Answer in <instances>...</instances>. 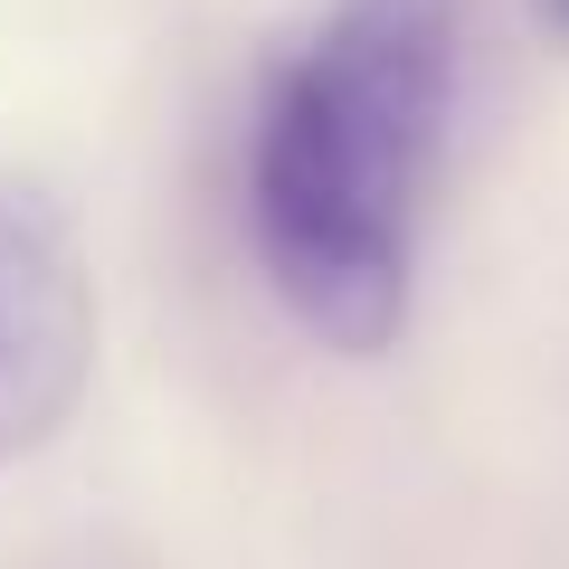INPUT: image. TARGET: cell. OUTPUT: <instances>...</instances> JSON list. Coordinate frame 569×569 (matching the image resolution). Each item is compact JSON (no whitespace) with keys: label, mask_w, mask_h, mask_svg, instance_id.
<instances>
[{"label":"cell","mask_w":569,"mask_h":569,"mask_svg":"<svg viewBox=\"0 0 569 569\" xmlns=\"http://www.w3.org/2000/svg\"><path fill=\"white\" fill-rule=\"evenodd\" d=\"M466 96V0H323L247 114V247L332 351H389Z\"/></svg>","instance_id":"1"},{"label":"cell","mask_w":569,"mask_h":569,"mask_svg":"<svg viewBox=\"0 0 569 569\" xmlns=\"http://www.w3.org/2000/svg\"><path fill=\"white\" fill-rule=\"evenodd\" d=\"M541 20H550V29H560V39H569V0H541Z\"/></svg>","instance_id":"3"},{"label":"cell","mask_w":569,"mask_h":569,"mask_svg":"<svg viewBox=\"0 0 569 569\" xmlns=\"http://www.w3.org/2000/svg\"><path fill=\"white\" fill-rule=\"evenodd\" d=\"M96 370V266L58 190L0 181V466L39 456Z\"/></svg>","instance_id":"2"}]
</instances>
